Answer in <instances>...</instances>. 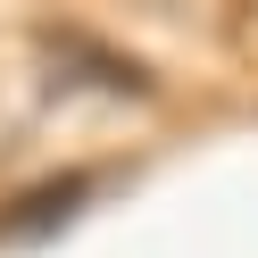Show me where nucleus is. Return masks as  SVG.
I'll return each instance as SVG.
<instances>
[{
	"label": "nucleus",
	"instance_id": "1",
	"mask_svg": "<svg viewBox=\"0 0 258 258\" xmlns=\"http://www.w3.org/2000/svg\"><path fill=\"white\" fill-rule=\"evenodd\" d=\"M75 200H92V175H58V191H50V200H34V208L17 200L9 217H0V233H25V241H34V233H50V225L67 217Z\"/></svg>",
	"mask_w": 258,
	"mask_h": 258
}]
</instances>
